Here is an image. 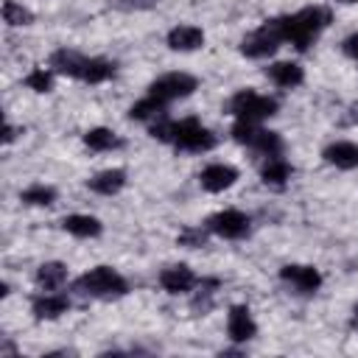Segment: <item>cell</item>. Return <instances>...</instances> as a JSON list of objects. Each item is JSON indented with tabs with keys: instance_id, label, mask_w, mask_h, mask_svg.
<instances>
[{
	"instance_id": "cell-12",
	"label": "cell",
	"mask_w": 358,
	"mask_h": 358,
	"mask_svg": "<svg viewBox=\"0 0 358 358\" xmlns=\"http://www.w3.org/2000/svg\"><path fill=\"white\" fill-rule=\"evenodd\" d=\"M235 182H238V171H235L232 165H227V162H210V165L199 173V185H201V190H207V193H224V190H229Z\"/></svg>"
},
{
	"instance_id": "cell-1",
	"label": "cell",
	"mask_w": 358,
	"mask_h": 358,
	"mask_svg": "<svg viewBox=\"0 0 358 358\" xmlns=\"http://www.w3.org/2000/svg\"><path fill=\"white\" fill-rule=\"evenodd\" d=\"M330 8L324 6H305L294 14H282L277 17V25H280V34H282V42H291L296 50H308L319 34L330 25Z\"/></svg>"
},
{
	"instance_id": "cell-16",
	"label": "cell",
	"mask_w": 358,
	"mask_h": 358,
	"mask_svg": "<svg viewBox=\"0 0 358 358\" xmlns=\"http://www.w3.org/2000/svg\"><path fill=\"white\" fill-rule=\"evenodd\" d=\"M322 157H324L327 165H333L338 171H352V168H358V143H352V140H336V143H330L322 151Z\"/></svg>"
},
{
	"instance_id": "cell-5",
	"label": "cell",
	"mask_w": 358,
	"mask_h": 358,
	"mask_svg": "<svg viewBox=\"0 0 358 358\" xmlns=\"http://www.w3.org/2000/svg\"><path fill=\"white\" fill-rule=\"evenodd\" d=\"M277 109H280L277 98L255 92V90H238L229 98V112H232L235 120H255V123H260V120L277 115Z\"/></svg>"
},
{
	"instance_id": "cell-25",
	"label": "cell",
	"mask_w": 358,
	"mask_h": 358,
	"mask_svg": "<svg viewBox=\"0 0 358 358\" xmlns=\"http://www.w3.org/2000/svg\"><path fill=\"white\" fill-rule=\"evenodd\" d=\"M3 20H6V25H11V28H22V25H31V22H34V14H31V8H25L22 3L6 0V3H3Z\"/></svg>"
},
{
	"instance_id": "cell-18",
	"label": "cell",
	"mask_w": 358,
	"mask_h": 358,
	"mask_svg": "<svg viewBox=\"0 0 358 358\" xmlns=\"http://www.w3.org/2000/svg\"><path fill=\"white\" fill-rule=\"evenodd\" d=\"M87 187L92 193H98V196H115V193H120L126 187V171L123 168H106V171L95 173L87 182Z\"/></svg>"
},
{
	"instance_id": "cell-13",
	"label": "cell",
	"mask_w": 358,
	"mask_h": 358,
	"mask_svg": "<svg viewBox=\"0 0 358 358\" xmlns=\"http://www.w3.org/2000/svg\"><path fill=\"white\" fill-rule=\"evenodd\" d=\"M159 285L168 294H190L199 285V277H196V271L190 266L176 263V266H168V268L159 271Z\"/></svg>"
},
{
	"instance_id": "cell-30",
	"label": "cell",
	"mask_w": 358,
	"mask_h": 358,
	"mask_svg": "<svg viewBox=\"0 0 358 358\" xmlns=\"http://www.w3.org/2000/svg\"><path fill=\"white\" fill-rule=\"evenodd\" d=\"M14 137H17V129H14L11 123H6V129H3V143L8 145V143H14Z\"/></svg>"
},
{
	"instance_id": "cell-22",
	"label": "cell",
	"mask_w": 358,
	"mask_h": 358,
	"mask_svg": "<svg viewBox=\"0 0 358 358\" xmlns=\"http://www.w3.org/2000/svg\"><path fill=\"white\" fill-rule=\"evenodd\" d=\"M165 109H168V103H162V101H157V98H151V95L145 92L140 101H134V103L129 106V117H131V120H143V123H154L157 117L165 115Z\"/></svg>"
},
{
	"instance_id": "cell-21",
	"label": "cell",
	"mask_w": 358,
	"mask_h": 358,
	"mask_svg": "<svg viewBox=\"0 0 358 358\" xmlns=\"http://www.w3.org/2000/svg\"><path fill=\"white\" fill-rule=\"evenodd\" d=\"M64 282H67V266L64 263L50 260V263H42L36 268V285L42 291H59Z\"/></svg>"
},
{
	"instance_id": "cell-27",
	"label": "cell",
	"mask_w": 358,
	"mask_h": 358,
	"mask_svg": "<svg viewBox=\"0 0 358 358\" xmlns=\"http://www.w3.org/2000/svg\"><path fill=\"white\" fill-rule=\"evenodd\" d=\"M207 227L201 229V227H185L182 232H179V246H187V249H199V246H204L207 243Z\"/></svg>"
},
{
	"instance_id": "cell-31",
	"label": "cell",
	"mask_w": 358,
	"mask_h": 358,
	"mask_svg": "<svg viewBox=\"0 0 358 358\" xmlns=\"http://www.w3.org/2000/svg\"><path fill=\"white\" fill-rule=\"evenodd\" d=\"M352 327L358 330V302H355V308H352Z\"/></svg>"
},
{
	"instance_id": "cell-20",
	"label": "cell",
	"mask_w": 358,
	"mask_h": 358,
	"mask_svg": "<svg viewBox=\"0 0 358 358\" xmlns=\"http://www.w3.org/2000/svg\"><path fill=\"white\" fill-rule=\"evenodd\" d=\"M294 168L285 157H266V165L260 171V179L268 185V187H282L288 179H291Z\"/></svg>"
},
{
	"instance_id": "cell-4",
	"label": "cell",
	"mask_w": 358,
	"mask_h": 358,
	"mask_svg": "<svg viewBox=\"0 0 358 358\" xmlns=\"http://www.w3.org/2000/svg\"><path fill=\"white\" fill-rule=\"evenodd\" d=\"M171 145H176L179 151H196V154H204V151H213L218 137L201 126L196 117H185V120H173L171 123Z\"/></svg>"
},
{
	"instance_id": "cell-3",
	"label": "cell",
	"mask_w": 358,
	"mask_h": 358,
	"mask_svg": "<svg viewBox=\"0 0 358 358\" xmlns=\"http://www.w3.org/2000/svg\"><path fill=\"white\" fill-rule=\"evenodd\" d=\"M229 134H232L235 143H241V145H246V148H252L263 157H282V148H285L282 137L277 131L263 129L255 120H235Z\"/></svg>"
},
{
	"instance_id": "cell-28",
	"label": "cell",
	"mask_w": 358,
	"mask_h": 358,
	"mask_svg": "<svg viewBox=\"0 0 358 358\" xmlns=\"http://www.w3.org/2000/svg\"><path fill=\"white\" fill-rule=\"evenodd\" d=\"M159 0H109L112 8H120V11H145V8H154Z\"/></svg>"
},
{
	"instance_id": "cell-9",
	"label": "cell",
	"mask_w": 358,
	"mask_h": 358,
	"mask_svg": "<svg viewBox=\"0 0 358 358\" xmlns=\"http://www.w3.org/2000/svg\"><path fill=\"white\" fill-rule=\"evenodd\" d=\"M280 280L285 285H291L296 294H316L322 288V271L316 266H305V263H288L280 268Z\"/></svg>"
},
{
	"instance_id": "cell-10",
	"label": "cell",
	"mask_w": 358,
	"mask_h": 358,
	"mask_svg": "<svg viewBox=\"0 0 358 358\" xmlns=\"http://www.w3.org/2000/svg\"><path fill=\"white\" fill-rule=\"evenodd\" d=\"M227 336L235 344H246L257 336V322L246 305H232L227 313Z\"/></svg>"
},
{
	"instance_id": "cell-11",
	"label": "cell",
	"mask_w": 358,
	"mask_h": 358,
	"mask_svg": "<svg viewBox=\"0 0 358 358\" xmlns=\"http://www.w3.org/2000/svg\"><path fill=\"white\" fill-rule=\"evenodd\" d=\"M70 310V299L67 294L62 291H39L34 299H31V313L39 319V322H50V319H59Z\"/></svg>"
},
{
	"instance_id": "cell-29",
	"label": "cell",
	"mask_w": 358,
	"mask_h": 358,
	"mask_svg": "<svg viewBox=\"0 0 358 358\" xmlns=\"http://www.w3.org/2000/svg\"><path fill=\"white\" fill-rule=\"evenodd\" d=\"M341 50H344V56H350L352 62H358V34H350V36L341 42Z\"/></svg>"
},
{
	"instance_id": "cell-23",
	"label": "cell",
	"mask_w": 358,
	"mask_h": 358,
	"mask_svg": "<svg viewBox=\"0 0 358 358\" xmlns=\"http://www.w3.org/2000/svg\"><path fill=\"white\" fill-rule=\"evenodd\" d=\"M84 145H87L90 151H112V148H120L123 140H120L112 129H106V126H95V129L84 131Z\"/></svg>"
},
{
	"instance_id": "cell-32",
	"label": "cell",
	"mask_w": 358,
	"mask_h": 358,
	"mask_svg": "<svg viewBox=\"0 0 358 358\" xmlns=\"http://www.w3.org/2000/svg\"><path fill=\"white\" fill-rule=\"evenodd\" d=\"M338 3H358V0H338Z\"/></svg>"
},
{
	"instance_id": "cell-15",
	"label": "cell",
	"mask_w": 358,
	"mask_h": 358,
	"mask_svg": "<svg viewBox=\"0 0 358 358\" xmlns=\"http://www.w3.org/2000/svg\"><path fill=\"white\" fill-rule=\"evenodd\" d=\"M112 76H115V62L101 59V56H84V53H81V62H78L73 78H78V81H84V84H103V81H109Z\"/></svg>"
},
{
	"instance_id": "cell-17",
	"label": "cell",
	"mask_w": 358,
	"mask_h": 358,
	"mask_svg": "<svg viewBox=\"0 0 358 358\" xmlns=\"http://www.w3.org/2000/svg\"><path fill=\"white\" fill-rule=\"evenodd\" d=\"M266 76L280 90H294V87H299L305 81V70L296 62H271L266 67Z\"/></svg>"
},
{
	"instance_id": "cell-19",
	"label": "cell",
	"mask_w": 358,
	"mask_h": 358,
	"mask_svg": "<svg viewBox=\"0 0 358 358\" xmlns=\"http://www.w3.org/2000/svg\"><path fill=\"white\" fill-rule=\"evenodd\" d=\"M62 229L70 232L73 238H98V235L103 232V224H101L95 215L73 213V215H64V218H62Z\"/></svg>"
},
{
	"instance_id": "cell-8",
	"label": "cell",
	"mask_w": 358,
	"mask_h": 358,
	"mask_svg": "<svg viewBox=\"0 0 358 358\" xmlns=\"http://www.w3.org/2000/svg\"><path fill=\"white\" fill-rule=\"evenodd\" d=\"M204 227H207L213 235H218V238L238 241V238H246V235H249L252 221H249V215H246V213H241V210H235V207H227V210L213 213V215L207 218V224H204Z\"/></svg>"
},
{
	"instance_id": "cell-26",
	"label": "cell",
	"mask_w": 358,
	"mask_h": 358,
	"mask_svg": "<svg viewBox=\"0 0 358 358\" xmlns=\"http://www.w3.org/2000/svg\"><path fill=\"white\" fill-rule=\"evenodd\" d=\"M53 70L50 67H34L28 76H25V87L34 90V92H50L53 90Z\"/></svg>"
},
{
	"instance_id": "cell-6",
	"label": "cell",
	"mask_w": 358,
	"mask_h": 358,
	"mask_svg": "<svg viewBox=\"0 0 358 358\" xmlns=\"http://www.w3.org/2000/svg\"><path fill=\"white\" fill-rule=\"evenodd\" d=\"M280 45H282V34H280L277 17H271V20H266L260 28H255L252 34H246V36L241 39V53L249 56V59H266V56H271Z\"/></svg>"
},
{
	"instance_id": "cell-7",
	"label": "cell",
	"mask_w": 358,
	"mask_h": 358,
	"mask_svg": "<svg viewBox=\"0 0 358 358\" xmlns=\"http://www.w3.org/2000/svg\"><path fill=\"white\" fill-rule=\"evenodd\" d=\"M196 87H199L196 76L182 73V70H173V73H165V76L154 78L148 84V95L157 98V101H162V103H171V101H179V98L193 95Z\"/></svg>"
},
{
	"instance_id": "cell-14",
	"label": "cell",
	"mask_w": 358,
	"mask_h": 358,
	"mask_svg": "<svg viewBox=\"0 0 358 358\" xmlns=\"http://www.w3.org/2000/svg\"><path fill=\"white\" fill-rule=\"evenodd\" d=\"M165 42H168V48L176 50V53H193V50H199V48L204 45V31H201L199 25L179 22V25H173V28L168 31Z\"/></svg>"
},
{
	"instance_id": "cell-24",
	"label": "cell",
	"mask_w": 358,
	"mask_h": 358,
	"mask_svg": "<svg viewBox=\"0 0 358 358\" xmlns=\"http://www.w3.org/2000/svg\"><path fill=\"white\" fill-rule=\"evenodd\" d=\"M20 201L28 204V207H50L56 201V190L50 185H42V182H34L28 185L25 190H20Z\"/></svg>"
},
{
	"instance_id": "cell-2",
	"label": "cell",
	"mask_w": 358,
	"mask_h": 358,
	"mask_svg": "<svg viewBox=\"0 0 358 358\" xmlns=\"http://www.w3.org/2000/svg\"><path fill=\"white\" fill-rule=\"evenodd\" d=\"M76 288L84 296H92V299H117V296L129 294L126 277L117 268H112V266H95V268L84 271L76 280Z\"/></svg>"
}]
</instances>
